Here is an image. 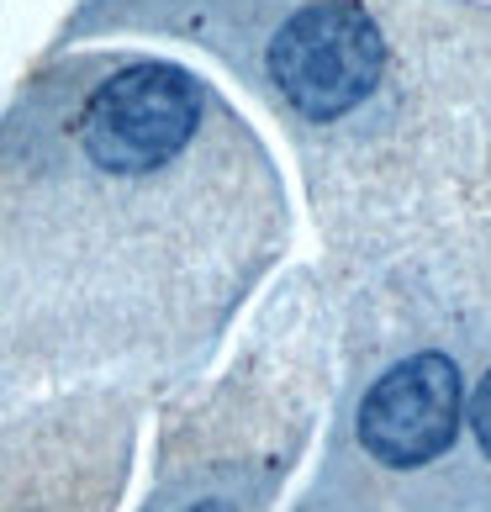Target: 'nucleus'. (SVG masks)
Segmentation results:
<instances>
[{
    "mask_svg": "<svg viewBox=\"0 0 491 512\" xmlns=\"http://www.w3.org/2000/svg\"><path fill=\"white\" fill-rule=\"evenodd\" d=\"M291 243L264 138L196 69L80 53L0 111V512H117Z\"/></svg>",
    "mask_w": 491,
    "mask_h": 512,
    "instance_id": "obj_1",
    "label": "nucleus"
},
{
    "mask_svg": "<svg viewBox=\"0 0 491 512\" xmlns=\"http://www.w3.org/2000/svg\"><path fill=\"white\" fill-rule=\"evenodd\" d=\"M106 32L196 43L270 106L328 280L491 206V0H80L64 22Z\"/></svg>",
    "mask_w": 491,
    "mask_h": 512,
    "instance_id": "obj_2",
    "label": "nucleus"
},
{
    "mask_svg": "<svg viewBox=\"0 0 491 512\" xmlns=\"http://www.w3.org/2000/svg\"><path fill=\"white\" fill-rule=\"evenodd\" d=\"M328 286V433L291 512H491V217H449Z\"/></svg>",
    "mask_w": 491,
    "mask_h": 512,
    "instance_id": "obj_3",
    "label": "nucleus"
},
{
    "mask_svg": "<svg viewBox=\"0 0 491 512\" xmlns=\"http://www.w3.org/2000/svg\"><path fill=\"white\" fill-rule=\"evenodd\" d=\"M333 322L338 296L323 270L280 286L233 370L196 402L164 407L154 486L138 512H270L328 412Z\"/></svg>",
    "mask_w": 491,
    "mask_h": 512,
    "instance_id": "obj_4",
    "label": "nucleus"
}]
</instances>
